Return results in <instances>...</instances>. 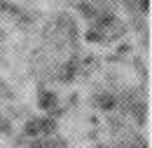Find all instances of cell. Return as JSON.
Wrapping results in <instances>:
<instances>
[{"label":"cell","instance_id":"obj_1","mask_svg":"<svg viewBox=\"0 0 152 148\" xmlns=\"http://www.w3.org/2000/svg\"><path fill=\"white\" fill-rule=\"evenodd\" d=\"M38 106L42 108V111L52 113V115H61L58 96L54 92H49V90H45V87H40V90H38Z\"/></svg>","mask_w":152,"mask_h":148},{"label":"cell","instance_id":"obj_2","mask_svg":"<svg viewBox=\"0 0 152 148\" xmlns=\"http://www.w3.org/2000/svg\"><path fill=\"white\" fill-rule=\"evenodd\" d=\"M54 24H56V28L61 31V36H63V38H70V40H75V38H77V26L66 17V14H58Z\"/></svg>","mask_w":152,"mask_h":148},{"label":"cell","instance_id":"obj_3","mask_svg":"<svg viewBox=\"0 0 152 148\" xmlns=\"http://www.w3.org/2000/svg\"><path fill=\"white\" fill-rule=\"evenodd\" d=\"M94 104L101 111H115L117 108V96L113 92H98L94 96Z\"/></svg>","mask_w":152,"mask_h":148},{"label":"cell","instance_id":"obj_4","mask_svg":"<svg viewBox=\"0 0 152 148\" xmlns=\"http://www.w3.org/2000/svg\"><path fill=\"white\" fill-rule=\"evenodd\" d=\"M40 134H42V122H40V118H28L26 125H23V136H28V139H40Z\"/></svg>","mask_w":152,"mask_h":148},{"label":"cell","instance_id":"obj_5","mask_svg":"<svg viewBox=\"0 0 152 148\" xmlns=\"http://www.w3.org/2000/svg\"><path fill=\"white\" fill-rule=\"evenodd\" d=\"M126 113H131L133 118H136V122H138V125H143V122L148 120V104H143V101L138 99L136 104L129 106V111H126Z\"/></svg>","mask_w":152,"mask_h":148},{"label":"cell","instance_id":"obj_6","mask_svg":"<svg viewBox=\"0 0 152 148\" xmlns=\"http://www.w3.org/2000/svg\"><path fill=\"white\" fill-rule=\"evenodd\" d=\"M75 66H77V61L73 59L70 64H66V66H61V71H58V80L61 82H68V80H73V75H75Z\"/></svg>","mask_w":152,"mask_h":148},{"label":"cell","instance_id":"obj_7","mask_svg":"<svg viewBox=\"0 0 152 148\" xmlns=\"http://www.w3.org/2000/svg\"><path fill=\"white\" fill-rule=\"evenodd\" d=\"M40 122H42V134L45 136H52V134H56V120L54 118H40Z\"/></svg>","mask_w":152,"mask_h":148},{"label":"cell","instance_id":"obj_8","mask_svg":"<svg viewBox=\"0 0 152 148\" xmlns=\"http://www.w3.org/2000/svg\"><path fill=\"white\" fill-rule=\"evenodd\" d=\"M42 144H45V148H66V139H61V136H56V134H52V136L42 139Z\"/></svg>","mask_w":152,"mask_h":148},{"label":"cell","instance_id":"obj_9","mask_svg":"<svg viewBox=\"0 0 152 148\" xmlns=\"http://www.w3.org/2000/svg\"><path fill=\"white\" fill-rule=\"evenodd\" d=\"M0 132L10 134V132H12V122H10V120H5V118H0Z\"/></svg>","mask_w":152,"mask_h":148},{"label":"cell","instance_id":"obj_10","mask_svg":"<svg viewBox=\"0 0 152 148\" xmlns=\"http://www.w3.org/2000/svg\"><path fill=\"white\" fill-rule=\"evenodd\" d=\"M0 96H5V99H10V96H12V90H10V87H7V82H2V80H0Z\"/></svg>","mask_w":152,"mask_h":148},{"label":"cell","instance_id":"obj_11","mask_svg":"<svg viewBox=\"0 0 152 148\" xmlns=\"http://www.w3.org/2000/svg\"><path fill=\"white\" fill-rule=\"evenodd\" d=\"M26 148H45V144H42V139H31L26 144Z\"/></svg>","mask_w":152,"mask_h":148}]
</instances>
